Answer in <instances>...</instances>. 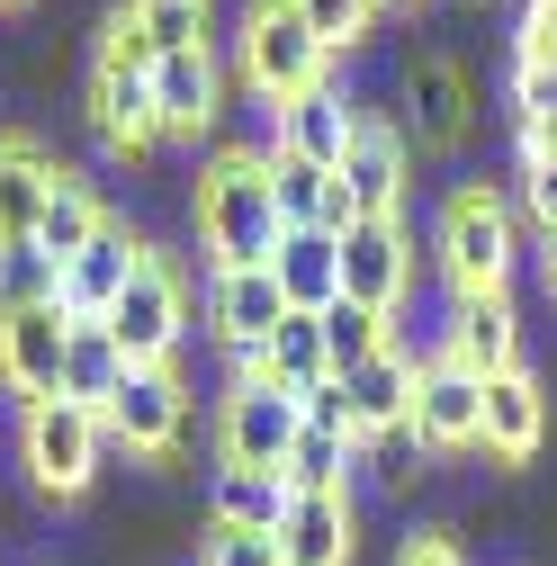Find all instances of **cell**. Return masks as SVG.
<instances>
[{
    "instance_id": "40",
    "label": "cell",
    "mask_w": 557,
    "mask_h": 566,
    "mask_svg": "<svg viewBox=\"0 0 557 566\" xmlns=\"http://www.w3.org/2000/svg\"><path fill=\"white\" fill-rule=\"evenodd\" d=\"M404 10H413V0H404Z\"/></svg>"
},
{
    "instance_id": "11",
    "label": "cell",
    "mask_w": 557,
    "mask_h": 566,
    "mask_svg": "<svg viewBox=\"0 0 557 566\" xmlns=\"http://www.w3.org/2000/svg\"><path fill=\"white\" fill-rule=\"evenodd\" d=\"M341 297L378 306V315H396L413 297V234H404V217H360L351 234H341Z\"/></svg>"
},
{
    "instance_id": "24",
    "label": "cell",
    "mask_w": 557,
    "mask_h": 566,
    "mask_svg": "<svg viewBox=\"0 0 557 566\" xmlns=\"http://www.w3.org/2000/svg\"><path fill=\"white\" fill-rule=\"evenodd\" d=\"M341 396H351V441L404 432V422H413V360H396V350H378V360L341 369Z\"/></svg>"
},
{
    "instance_id": "34",
    "label": "cell",
    "mask_w": 557,
    "mask_h": 566,
    "mask_svg": "<svg viewBox=\"0 0 557 566\" xmlns=\"http://www.w3.org/2000/svg\"><path fill=\"white\" fill-rule=\"evenodd\" d=\"M198 566H278V548L252 539V531H207L198 539Z\"/></svg>"
},
{
    "instance_id": "22",
    "label": "cell",
    "mask_w": 557,
    "mask_h": 566,
    "mask_svg": "<svg viewBox=\"0 0 557 566\" xmlns=\"http://www.w3.org/2000/svg\"><path fill=\"white\" fill-rule=\"evenodd\" d=\"M54 180H63V163L36 145V135H0V243H19V234H36L45 226V198H54Z\"/></svg>"
},
{
    "instance_id": "2",
    "label": "cell",
    "mask_w": 557,
    "mask_h": 566,
    "mask_svg": "<svg viewBox=\"0 0 557 566\" xmlns=\"http://www.w3.org/2000/svg\"><path fill=\"white\" fill-rule=\"evenodd\" d=\"M432 261H441V279H450V297H495V289H513V261H522L513 198H504L495 180H459V189L441 198Z\"/></svg>"
},
{
    "instance_id": "25",
    "label": "cell",
    "mask_w": 557,
    "mask_h": 566,
    "mask_svg": "<svg viewBox=\"0 0 557 566\" xmlns=\"http://www.w3.org/2000/svg\"><path fill=\"white\" fill-rule=\"evenodd\" d=\"M117 378H126V350L108 342V324H73V333H63V405L108 413Z\"/></svg>"
},
{
    "instance_id": "3",
    "label": "cell",
    "mask_w": 557,
    "mask_h": 566,
    "mask_svg": "<svg viewBox=\"0 0 557 566\" xmlns=\"http://www.w3.org/2000/svg\"><path fill=\"white\" fill-rule=\"evenodd\" d=\"M234 54H243V91H252V99H270V108H288L297 91H315V82H333V73H341L333 45L288 10V0H252Z\"/></svg>"
},
{
    "instance_id": "17",
    "label": "cell",
    "mask_w": 557,
    "mask_h": 566,
    "mask_svg": "<svg viewBox=\"0 0 557 566\" xmlns=\"http://www.w3.org/2000/svg\"><path fill=\"white\" fill-rule=\"evenodd\" d=\"M270 548H278V566H351L360 557V504L351 494H297Z\"/></svg>"
},
{
    "instance_id": "9",
    "label": "cell",
    "mask_w": 557,
    "mask_h": 566,
    "mask_svg": "<svg viewBox=\"0 0 557 566\" xmlns=\"http://www.w3.org/2000/svg\"><path fill=\"white\" fill-rule=\"evenodd\" d=\"M297 432H306L297 396L270 387V378L234 387L225 413H217V450H225V468H270V476H278V468H288V450H297Z\"/></svg>"
},
{
    "instance_id": "29",
    "label": "cell",
    "mask_w": 557,
    "mask_h": 566,
    "mask_svg": "<svg viewBox=\"0 0 557 566\" xmlns=\"http://www.w3.org/2000/svg\"><path fill=\"white\" fill-rule=\"evenodd\" d=\"M351 468H360V450L341 441V432H297V450H288V494H351Z\"/></svg>"
},
{
    "instance_id": "20",
    "label": "cell",
    "mask_w": 557,
    "mask_h": 566,
    "mask_svg": "<svg viewBox=\"0 0 557 566\" xmlns=\"http://www.w3.org/2000/svg\"><path fill=\"white\" fill-rule=\"evenodd\" d=\"M270 279H278V297H288V315H324V306L341 297V234H324V226L278 234Z\"/></svg>"
},
{
    "instance_id": "15",
    "label": "cell",
    "mask_w": 557,
    "mask_h": 566,
    "mask_svg": "<svg viewBox=\"0 0 557 566\" xmlns=\"http://www.w3.org/2000/svg\"><path fill=\"white\" fill-rule=\"evenodd\" d=\"M63 333H73V315H63V306L0 315V378H10L28 405L63 396Z\"/></svg>"
},
{
    "instance_id": "14",
    "label": "cell",
    "mask_w": 557,
    "mask_h": 566,
    "mask_svg": "<svg viewBox=\"0 0 557 566\" xmlns=\"http://www.w3.org/2000/svg\"><path fill=\"white\" fill-rule=\"evenodd\" d=\"M351 126H360V99H351V82L333 73V82H315V91H297L288 108H278V154L341 171V154H351Z\"/></svg>"
},
{
    "instance_id": "28",
    "label": "cell",
    "mask_w": 557,
    "mask_h": 566,
    "mask_svg": "<svg viewBox=\"0 0 557 566\" xmlns=\"http://www.w3.org/2000/svg\"><path fill=\"white\" fill-rule=\"evenodd\" d=\"M99 226H108V207L91 198V180H82V171H63V180H54V198H45V226H36V243H45L54 261H73V252H82Z\"/></svg>"
},
{
    "instance_id": "30",
    "label": "cell",
    "mask_w": 557,
    "mask_h": 566,
    "mask_svg": "<svg viewBox=\"0 0 557 566\" xmlns=\"http://www.w3.org/2000/svg\"><path fill=\"white\" fill-rule=\"evenodd\" d=\"M315 324H324V360H333V378L387 350V315H378V306H351V297H333Z\"/></svg>"
},
{
    "instance_id": "35",
    "label": "cell",
    "mask_w": 557,
    "mask_h": 566,
    "mask_svg": "<svg viewBox=\"0 0 557 566\" xmlns=\"http://www.w3.org/2000/svg\"><path fill=\"white\" fill-rule=\"evenodd\" d=\"M297 413H306V432H341V441H351V396H341V378L306 387V396H297ZM351 450H360V441H351Z\"/></svg>"
},
{
    "instance_id": "26",
    "label": "cell",
    "mask_w": 557,
    "mask_h": 566,
    "mask_svg": "<svg viewBox=\"0 0 557 566\" xmlns=\"http://www.w3.org/2000/svg\"><path fill=\"white\" fill-rule=\"evenodd\" d=\"M261 378H270V387H288V396L324 387V378H333V360H324V324H315V315H288V324L261 342Z\"/></svg>"
},
{
    "instance_id": "19",
    "label": "cell",
    "mask_w": 557,
    "mask_h": 566,
    "mask_svg": "<svg viewBox=\"0 0 557 566\" xmlns=\"http://www.w3.org/2000/svg\"><path fill=\"white\" fill-rule=\"evenodd\" d=\"M207 324H217L225 350H261L278 324H288V297H278L270 261H261V270H217V279H207Z\"/></svg>"
},
{
    "instance_id": "7",
    "label": "cell",
    "mask_w": 557,
    "mask_h": 566,
    "mask_svg": "<svg viewBox=\"0 0 557 566\" xmlns=\"http://www.w3.org/2000/svg\"><path fill=\"white\" fill-rule=\"evenodd\" d=\"M413 441L432 459L485 450V378L459 369L450 350H423V369H413Z\"/></svg>"
},
{
    "instance_id": "16",
    "label": "cell",
    "mask_w": 557,
    "mask_h": 566,
    "mask_svg": "<svg viewBox=\"0 0 557 566\" xmlns=\"http://www.w3.org/2000/svg\"><path fill=\"white\" fill-rule=\"evenodd\" d=\"M548 422H557V405H548V387L530 369L485 378V450H495L504 468H530L548 450Z\"/></svg>"
},
{
    "instance_id": "6",
    "label": "cell",
    "mask_w": 557,
    "mask_h": 566,
    "mask_svg": "<svg viewBox=\"0 0 557 566\" xmlns=\"http://www.w3.org/2000/svg\"><path fill=\"white\" fill-rule=\"evenodd\" d=\"M396 126H404V145L413 154H459L467 145V126H476V91L450 54H404L396 63Z\"/></svg>"
},
{
    "instance_id": "36",
    "label": "cell",
    "mask_w": 557,
    "mask_h": 566,
    "mask_svg": "<svg viewBox=\"0 0 557 566\" xmlns=\"http://www.w3.org/2000/svg\"><path fill=\"white\" fill-rule=\"evenodd\" d=\"M396 566H467V548H459V531H404V548H396Z\"/></svg>"
},
{
    "instance_id": "37",
    "label": "cell",
    "mask_w": 557,
    "mask_h": 566,
    "mask_svg": "<svg viewBox=\"0 0 557 566\" xmlns=\"http://www.w3.org/2000/svg\"><path fill=\"white\" fill-rule=\"evenodd\" d=\"M522 207H530V226H539V243L557 234V163H530L522 171Z\"/></svg>"
},
{
    "instance_id": "23",
    "label": "cell",
    "mask_w": 557,
    "mask_h": 566,
    "mask_svg": "<svg viewBox=\"0 0 557 566\" xmlns=\"http://www.w3.org/2000/svg\"><path fill=\"white\" fill-rule=\"evenodd\" d=\"M270 207H278V226H324V234H351V198H341V180L324 163H297V154H270Z\"/></svg>"
},
{
    "instance_id": "32",
    "label": "cell",
    "mask_w": 557,
    "mask_h": 566,
    "mask_svg": "<svg viewBox=\"0 0 557 566\" xmlns=\"http://www.w3.org/2000/svg\"><path fill=\"white\" fill-rule=\"evenodd\" d=\"M423 459H432V450L413 441V422H404V432H378V441H360V468H369V476H378L387 494H404V485H423V476H432Z\"/></svg>"
},
{
    "instance_id": "12",
    "label": "cell",
    "mask_w": 557,
    "mask_h": 566,
    "mask_svg": "<svg viewBox=\"0 0 557 566\" xmlns=\"http://www.w3.org/2000/svg\"><path fill=\"white\" fill-rule=\"evenodd\" d=\"M145 252H154L145 234H135L126 217H108L73 261H63V315H73V324H99V315L126 297V279L145 270Z\"/></svg>"
},
{
    "instance_id": "27",
    "label": "cell",
    "mask_w": 557,
    "mask_h": 566,
    "mask_svg": "<svg viewBox=\"0 0 557 566\" xmlns=\"http://www.w3.org/2000/svg\"><path fill=\"white\" fill-rule=\"evenodd\" d=\"M28 306H63V261L36 234L0 243V315H28Z\"/></svg>"
},
{
    "instance_id": "5",
    "label": "cell",
    "mask_w": 557,
    "mask_h": 566,
    "mask_svg": "<svg viewBox=\"0 0 557 566\" xmlns=\"http://www.w3.org/2000/svg\"><path fill=\"white\" fill-rule=\"evenodd\" d=\"M99 324H108V342L126 350V369H171V350H180V333H189L180 270H171L162 252H145V270L126 279V297H117Z\"/></svg>"
},
{
    "instance_id": "38",
    "label": "cell",
    "mask_w": 557,
    "mask_h": 566,
    "mask_svg": "<svg viewBox=\"0 0 557 566\" xmlns=\"http://www.w3.org/2000/svg\"><path fill=\"white\" fill-rule=\"evenodd\" d=\"M539 279H548V297H557V234L539 243Z\"/></svg>"
},
{
    "instance_id": "10",
    "label": "cell",
    "mask_w": 557,
    "mask_h": 566,
    "mask_svg": "<svg viewBox=\"0 0 557 566\" xmlns=\"http://www.w3.org/2000/svg\"><path fill=\"white\" fill-rule=\"evenodd\" d=\"M99 422H108V441H126L135 459H171L180 432H189V387L171 369H126Z\"/></svg>"
},
{
    "instance_id": "31",
    "label": "cell",
    "mask_w": 557,
    "mask_h": 566,
    "mask_svg": "<svg viewBox=\"0 0 557 566\" xmlns=\"http://www.w3.org/2000/svg\"><path fill=\"white\" fill-rule=\"evenodd\" d=\"M135 28L154 36V54H189V45H217V0H126Z\"/></svg>"
},
{
    "instance_id": "8",
    "label": "cell",
    "mask_w": 557,
    "mask_h": 566,
    "mask_svg": "<svg viewBox=\"0 0 557 566\" xmlns=\"http://www.w3.org/2000/svg\"><path fill=\"white\" fill-rule=\"evenodd\" d=\"M341 198H351V217H404V189H413V145L387 108H360L351 126V154H341Z\"/></svg>"
},
{
    "instance_id": "1",
    "label": "cell",
    "mask_w": 557,
    "mask_h": 566,
    "mask_svg": "<svg viewBox=\"0 0 557 566\" xmlns=\"http://www.w3.org/2000/svg\"><path fill=\"white\" fill-rule=\"evenodd\" d=\"M189 207H198V243L217 252V270H261L278 252V234H288L270 207V154L261 145H217L198 163Z\"/></svg>"
},
{
    "instance_id": "21",
    "label": "cell",
    "mask_w": 557,
    "mask_h": 566,
    "mask_svg": "<svg viewBox=\"0 0 557 566\" xmlns=\"http://www.w3.org/2000/svg\"><path fill=\"white\" fill-rule=\"evenodd\" d=\"M288 476L270 468H217L207 476V531H252V539H278V522H288Z\"/></svg>"
},
{
    "instance_id": "4",
    "label": "cell",
    "mask_w": 557,
    "mask_h": 566,
    "mask_svg": "<svg viewBox=\"0 0 557 566\" xmlns=\"http://www.w3.org/2000/svg\"><path fill=\"white\" fill-rule=\"evenodd\" d=\"M19 450H28L36 494H54V504H82L91 476H99V450H108V422L82 413V405H63V396H45V405L19 413Z\"/></svg>"
},
{
    "instance_id": "13",
    "label": "cell",
    "mask_w": 557,
    "mask_h": 566,
    "mask_svg": "<svg viewBox=\"0 0 557 566\" xmlns=\"http://www.w3.org/2000/svg\"><path fill=\"white\" fill-rule=\"evenodd\" d=\"M441 350H450L459 369H476V378L522 369V306H513V289H495V297H450Z\"/></svg>"
},
{
    "instance_id": "39",
    "label": "cell",
    "mask_w": 557,
    "mask_h": 566,
    "mask_svg": "<svg viewBox=\"0 0 557 566\" xmlns=\"http://www.w3.org/2000/svg\"><path fill=\"white\" fill-rule=\"evenodd\" d=\"M0 10H10V0H0Z\"/></svg>"
},
{
    "instance_id": "33",
    "label": "cell",
    "mask_w": 557,
    "mask_h": 566,
    "mask_svg": "<svg viewBox=\"0 0 557 566\" xmlns=\"http://www.w3.org/2000/svg\"><path fill=\"white\" fill-rule=\"evenodd\" d=\"M288 10H297V19H306V28H315L333 54H341V45H360V36H369L378 0H288Z\"/></svg>"
},
{
    "instance_id": "18",
    "label": "cell",
    "mask_w": 557,
    "mask_h": 566,
    "mask_svg": "<svg viewBox=\"0 0 557 566\" xmlns=\"http://www.w3.org/2000/svg\"><path fill=\"white\" fill-rule=\"evenodd\" d=\"M154 108H162V135H207L225 117V63L217 45H189V54H162L154 63Z\"/></svg>"
}]
</instances>
